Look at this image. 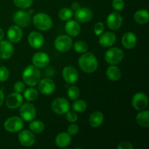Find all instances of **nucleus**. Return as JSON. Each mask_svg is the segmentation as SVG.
<instances>
[{
  "mask_svg": "<svg viewBox=\"0 0 149 149\" xmlns=\"http://www.w3.org/2000/svg\"><path fill=\"white\" fill-rule=\"evenodd\" d=\"M23 96L20 93H13L9 95L6 99V105L9 109H15L19 108L23 103Z\"/></svg>",
  "mask_w": 149,
  "mask_h": 149,
  "instance_id": "nucleus-18",
  "label": "nucleus"
},
{
  "mask_svg": "<svg viewBox=\"0 0 149 149\" xmlns=\"http://www.w3.org/2000/svg\"><path fill=\"white\" fill-rule=\"evenodd\" d=\"M4 93L1 90H0V106L3 104L4 103Z\"/></svg>",
  "mask_w": 149,
  "mask_h": 149,
  "instance_id": "nucleus-44",
  "label": "nucleus"
},
{
  "mask_svg": "<svg viewBox=\"0 0 149 149\" xmlns=\"http://www.w3.org/2000/svg\"><path fill=\"white\" fill-rule=\"evenodd\" d=\"M79 132V127L76 124H71L67 128V132L70 135H74L78 133Z\"/></svg>",
  "mask_w": 149,
  "mask_h": 149,
  "instance_id": "nucleus-41",
  "label": "nucleus"
},
{
  "mask_svg": "<svg viewBox=\"0 0 149 149\" xmlns=\"http://www.w3.org/2000/svg\"><path fill=\"white\" fill-rule=\"evenodd\" d=\"M25 90H26V84L22 82V81H18L14 84V90L16 93H18L21 94L22 93L24 92Z\"/></svg>",
  "mask_w": 149,
  "mask_h": 149,
  "instance_id": "nucleus-40",
  "label": "nucleus"
},
{
  "mask_svg": "<svg viewBox=\"0 0 149 149\" xmlns=\"http://www.w3.org/2000/svg\"><path fill=\"white\" fill-rule=\"evenodd\" d=\"M38 84H39L38 87H39V90L40 93L46 95L52 94L55 90V82L49 78L40 79Z\"/></svg>",
  "mask_w": 149,
  "mask_h": 149,
  "instance_id": "nucleus-12",
  "label": "nucleus"
},
{
  "mask_svg": "<svg viewBox=\"0 0 149 149\" xmlns=\"http://www.w3.org/2000/svg\"><path fill=\"white\" fill-rule=\"evenodd\" d=\"M67 94H68V97H69L71 100H77V99H78L79 97L80 92L78 87L73 85L68 88Z\"/></svg>",
  "mask_w": 149,
  "mask_h": 149,
  "instance_id": "nucleus-34",
  "label": "nucleus"
},
{
  "mask_svg": "<svg viewBox=\"0 0 149 149\" xmlns=\"http://www.w3.org/2000/svg\"><path fill=\"white\" fill-rule=\"evenodd\" d=\"M18 141L23 146H31L35 143V136L31 131L23 130L19 132Z\"/></svg>",
  "mask_w": 149,
  "mask_h": 149,
  "instance_id": "nucleus-17",
  "label": "nucleus"
},
{
  "mask_svg": "<svg viewBox=\"0 0 149 149\" xmlns=\"http://www.w3.org/2000/svg\"><path fill=\"white\" fill-rule=\"evenodd\" d=\"M51 108L57 114H65L70 110V103L64 97H57L52 101Z\"/></svg>",
  "mask_w": 149,
  "mask_h": 149,
  "instance_id": "nucleus-8",
  "label": "nucleus"
},
{
  "mask_svg": "<svg viewBox=\"0 0 149 149\" xmlns=\"http://www.w3.org/2000/svg\"><path fill=\"white\" fill-rule=\"evenodd\" d=\"M55 49L61 52L70 50L73 46V40L68 35H59L57 36L54 42Z\"/></svg>",
  "mask_w": 149,
  "mask_h": 149,
  "instance_id": "nucleus-5",
  "label": "nucleus"
},
{
  "mask_svg": "<svg viewBox=\"0 0 149 149\" xmlns=\"http://www.w3.org/2000/svg\"><path fill=\"white\" fill-rule=\"evenodd\" d=\"M31 131L33 133H41L45 130V124L39 120L31 121L30 125H29Z\"/></svg>",
  "mask_w": 149,
  "mask_h": 149,
  "instance_id": "nucleus-29",
  "label": "nucleus"
},
{
  "mask_svg": "<svg viewBox=\"0 0 149 149\" xmlns=\"http://www.w3.org/2000/svg\"><path fill=\"white\" fill-rule=\"evenodd\" d=\"M87 105L86 101L84 100H81V99L75 100V101L72 105L73 110L76 112H79V113L84 112L87 109Z\"/></svg>",
  "mask_w": 149,
  "mask_h": 149,
  "instance_id": "nucleus-31",
  "label": "nucleus"
},
{
  "mask_svg": "<svg viewBox=\"0 0 149 149\" xmlns=\"http://www.w3.org/2000/svg\"><path fill=\"white\" fill-rule=\"evenodd\" d=\"M50 62L49 55L43 52H39L34 54L32 58V63L37 68H45L47 66Z\"/></svg>",
  "mask_w": 149,
  "mask_h": 149,
  "instance_id": "nucleus-13",
  "label": "nucleus"
},
{
  "mask_svg": "<svg viewBox=\"0 0 149 149\" xmlns=\"http://www.w3.org/2000/svg\"><path fill=\"white\" fill-rule=\"evenodd\" d=\"M28 42L31 47L39 49L43 46L45 39L42 33L38 31H32L28 36Z\"/></svg>",
  "mask_w": 149,
  "mask_h": 149,
  "instance_id": "nucleus-15",
  "label": "nucleus"
},
{
  "mask_svg": "<svg viewBox=\"0 0 149 149\" xmlns=\"http://www.w3.org/2000/svg\"><path fill=\"white\" fill-rule=\"evenodd\" d=\"M103 119H104V116H103L102 112L95 111L90 115V119H89V123L91 127L97 128L103 124Z\"/></svg>",
  "mask_w": 149,
  "mask_h": 149,
  "instance_id": "nucleus-25",
  "label": "nucleus"
},
{
  "mask_svg": "<svg viewBox=\"0 0 149 149\" xmlns=\"http://www.w3.org/2000/svg\"><path fill=\"white\" fill-rule=\"evenodd\" d=\"M104 31V25L102 22H97L95 24L94 33L96 36H100Z\"/></svg>",
  "mask_w": 149,
  "mask_h": 149,
  "instance_id": "nucleus-38",
  "label": "nucleus"
},
{
  "mask_svg": "<svg viewBox=\"0 0 149 149\" xmlns=\"http://www.w3.org/2000/svg\"><path fill=\"white\" fill-rule=\"evenodd\" d=\"M136 122L142 127H149V111L148 110H143L136 116Z\"/></svg>",
  "mask_w": 149,
  "mask_h": 149,
  "instance_id": "nucleus-27",
  "label": "nucleus"
},
{
  "mask_svg": "<svg viewBox=\"0 0 149 149\" xmlns=\"http://www.w3.org/2000/svg\"><path fill=\"white\" fill-rule=\"evenodd\" d=\"M80 4L79 2H74L71 4V10L74 11H77L78 9L80 8Z\"/></svg>",
  "mask_w": 149,
  "mask_h": 149,
  "instance_id": "nucleus-43",
  "label": "nucleus"
},
{
  "mask_svg": "<svg viewBox=\"0 0 149 149\" xmlns=\"http://www.w3.org/2000/svg\"><path fill=\"white\" fill-rule=\"evenodd\" d=\"M93 13L90 8L87 7H80L75 11L74 17L77 21L80 23H87L92 19Z\"/></svg>",
  "mask_w": 149,
  "mask_h": 149,
  "instance_id": "nucleus-19",
  "label": "nucleus"
},
{
  "mask_svg": "<svg viewBox=\"0 0 149 149\" xmlns=\"http://www.w3.org/2000/svg\"><path fill=\"white\" fill-rule=\"evenodd\" d=\"M122 45L125 49H130L135 47L137 43V37L134 33L131 31L126 32L122 38Z\"/></svg>",
  "mask_w": 149,
  "mask_h": 149,
  "instance_id": "nucleus-23",
  "label": "nucleus"
},
{
  "mask_svg": "<svg viewBox=\"0 0 149 149\" xmlns=\"http://www.w3.org/2000/svg\"><path fill=\"white\" fill-rule=\"evenodd\" d=\"M107 25L111 30H117L122 25V17L117 12H113L107 17Z\"/></svg>",
  "mask_w": 149,
  "mask_h": 149,
  "instance_id": "nucleus-16",
  "label": "nucleus"
},
{
  "mask_svg": "<svg viewBox=\"0 0 149 149\" xmlns=\"http://www.w3.org/2000/svg\"><path fill=\"white\" fill-rule=\"evenodd\" d=\"M124 52L119 47H112L105 53V60L110 65H116L122 61Z\"/></svg>",
  "mask_w": 149,
  "mask_h": 149,
  "instance_id": "nucleus-4",
  "label": "nucleus"
},
{
  "mask_svg": "<svg viewBox=\"0 0 149 149\" xmlns=\"http://www.w3.org/2000/svg\"><path fill=\"white\" fill-rule=\"evenodd\" d=\"M132 105L135 110L143 111L148 105V99L143 93H138L132 97Z\"/></svg>",
  "mask_w": 149,
  "mask_h": 149,
  "instance_id": "nucleus-9",
  "label": "nucleus"
},
{
  "mask_svg": "<svg viewBox=\"0 0 149 149\" xmlns=\"http://www.w3.org/2000/svg\"><path fill=\"white\" fill-rule=\"evenodd\" d=\"M65 31L69 36H77L81 31V26L76 20H68L65 25Z\"/></svg>",
  "mask_w": 149,
  "mask_h": 149,
  "instance_id": "nucleus-22",
  "label": "nucleus"
},
{
  "mask_svg": "<svg viewBox=\"0 0 149 149\" xmlns=\"http://www.w3.org/2000/svg\"><path fill=\"white\" fill-rule=\"evenodd\" d=\"M74 50L78 53L83 54L88 50V46L84 41H77L74 45Z\"/></svg>",
  "mask_w": 149,
  "mask_h": 149,
  "instance_id": "nucleus-33",
  "label": "nucleus"
},
{
  "mask_svg": "<svg viewBox=\"0 0 149 149\" xmlns=\"http://www.w3.org/2000/svg\"><path fill=\"white\" fill-rule=\"evenodd\" d=\"M106 76L111 81H116L120 79L122 77V72L117 66L115 65H111L106 70Z\"/></svg>",
  "mask_w": 149,
  "mask_h": 149,
  "instance_id": "nucleus-26",
  "label": "nucleus"
},
{
  "mask_svg": "<svg viewBox=\"0 0 149 149\" xmlns=\"http://www.w3.org/2000/svg\"><path fill=\"white\" fill-rule=\"evenodd\" d=\"M55 142L57 146L59 148H66L71 143V137L68 132H61L56 136Z\"/></svg>",
  "mask_w": 149,
  "mask_h": 149,
  "instance_id": "nucleus-24",
  "label": "nucleus"
},
{
  "mask_svg": "<svg viewBox=\"0 0 149 149\" xmlns=\"http://www.w3.org/2000/svg\"><path fill=\"white\" fill-rule=\"evenodd\" d=\"M22 79L23 82L28 86L34 87L37 85L41 79V73L39 68L33 65H28L23 71Z\"/></svg>",
  "mask_w": 149,
  "mask_h": 149,
  "instance_id": "nucleus-2",
  "label": "nucleus"
},
{
  "mask_svg": "<svg viewBox=\"0 0 149 149\" xmlns=\"http://www.w3.org/2000/svg\"><path fill=\"white\" fill-rule=\"evenodd\" d=\"M63 77L68 84H75L79 79V73L78 71L74 67L71 65L65 66L63 69Z\"/></svg>",
  "mask_w": 149,
  "mask_h": 149,
  "instance_id": "nucleus-11",
  "label": "nucleus"
},
{
  "mask_svg": "<svg viewBox=\"0 0 149 149\" xmlns=\"http://www.w3.org/2000/svg\"><path fill=\"white\" fill-rule=\"evenodd\" d=\"M112 7L116 11H122L124 7H125V1H124V0H113Z\"/></svg>",
  "mask_w": 149,
  "mask_h": 149,
  "instance_id": "nucleus-37",
  "label": "nucleus"
},
{
  "mask_svg": "<svg viewBox=\"0 0 149 149\" xmlns=\"http://www.w3.org/2000/svg\"><path fill=\"white\" fill-rule=\"evenodd\" d=\"M65 117H66L68 122L74 123V122H77V119H78V115L76 113V111H68L65 113Z\"/></svg>",
  "mask_w": 149,
  "mask_h": 149,
  "instance_id": "nucleus-39",
  "label": "nucleus"
},
{
  "mask_svg": "<svg viewBox=\"0 0 149 149\" xmlns=\"http://www.w3.org/2000/svg\"><path fill=\"white\" fill-rule=\"evenodd\" d=\"M39 96V93L35 88H28L23 92V97L29 101H33L36 100Z\"/></svg>",
  "mask_w": 149,
  "mask_h": 149,
  "instance_id": "nucleus-30",
  "label": "nucleus"
},
{
  "mask_svg": "<svg viewBox=\"0 0 149 149\" xmlns=\"http://www.w3.org/2000/svg\"><path fill=\"white\" fill-rule=\"evenodd\" d=\"M23 121L19 116H12L8 118L4 123V127L7 132L15 133L20 132L23 127Z\"/></svg>",
  "mask_w": 149,
  "mask_h": 149,
  "instance_id": "nucleus-7",
  "label": "nucleus"
},
{
  "mask_svg": "<svg viewBox=\"0 0 149 149\" xmlns=\"http://www.w3.org/2000/svg\"><path fill=\"white\" fill-rule=\"evenodd\" d=\"M14 53V47L12 42L7 40L0 41V58L7 60Z\"/></svg>",
  "mask_w": 149,
  "mask_h": 149,
  "instance_id": "nucleus-14",
  "label": "nucleus"
},
{
  "mask_svg": "<svg viewBox=\"0 0 149 149\" xmlns=\"http://www.w3.org/2000/svg\"><path fill=\"white\" fill-rule=\"evenodd\" d=\"M33 0H13L15 5L21 9H27L31 6Z\"/></svg>",
  "mask_w": 149,
  "mask_h": 149,
  "instance_id": "nucleus-35",
  "label": "nucleus"
},
{
  "mask_svg": "<svg viewBox=\"0 0 149 149\" xmlns=\"http://www.w3.org/2000/svg\"><path fill=\"white\" fill-rule=\"evenodd\" d=\"M118 149H133L134 147L132 143L128 141H122L119 143L117 146Z\"/></svg>",
  "mask_w": 149,
  "mask_h": 149,
  "instance_id": "nucleus-42",
  "label": "nucleus"
},
{
  "mask_svg": "<svg viewBox=\"0 0 149 149\" xmlns=\"http://www.w3.org/2000/svg\"><path fill=\"white\" fill-rule=\"evenodd\" d=\"M79 66L84 72L93 73L98 67V61L94 54L91 52H84L79 58Z\"/></svg>",
  "mask_w": 149,
  "mask_h": 149,
  "instance_id": "nucleus-1",
  "label": "nucleus"
},
{
  "mask_svg": "<svg viewBox=\"0 0 149 149\" xmlns=\"http://www.w3.org/2000/svg\"><path fill=\"white\" fill-rule=\"evenodd\" d=\"M33 23L35 27L40 31H48L52 27V20L47 14L39 13L33 17Z\"/></svg>",
  "mask_w": 149,
  "mask_h": 149,
  "instance_id": "nucleus-3",
  "label": "nucleus"
},
{
  "mask_svg": "<svg viewBox=\"0 0 149 149\" xmlns=\"http://www.w3.org/2000/svg\"><path fill=\"white\" fill-rule=\"evenodd\" d=\"M23 37V31L17 25L12 26L7 31V38L12 43H17Z\"/></svg>",
  "mask_w": 149,
  "mask_h": 149,
  "instance_id": "nucleus-20",
  "label": "nucleus"
},
{
  "mask_svg": "<svg viewBox=\"0 0 149 149\" xmlns=\"http://www.w3.org/2000/svg\"><path fill=\"white\" fill-rule=\"evenodd\" d=\"M134 19L139 24H146L149 20V13L146 10H139L134 15Z\"/></svg>",
  "mask_w": 149,
  "mask_h": 149,
  "instance_id": "nucleus-28",
  "label": "nucleus"
},
{
  "mask_svg": "<svg viewBox=\"0 0 149 149\" xmlns=\"http://www.w3.org/2000/svg\"><path fill=\"white\" fill-rule=\"evenodd\" d=\"M10 77V72L9 70L5 66L0 67V81L4 82L8 79Z\"/></svg>",
  "mask_w": 149,
  "mask_h": 149,
  "instance_id": "nucleus-36",
  "label": "nucleus"
},
{
  "mask_svg": "<svg viewBox=\"0 0 149 149\" xmlns=\"http://www.w3.org/2000/svg\"><path fill=\"white\" fill-rule=\"evenodd\" d=\"M73 16V10L68 7H64L62 8L58 13V17L61 20L66 21L70 20Z\"/></svg>",
  "mask_w": 149,
  "mask_h": 149,
  "instance_id": "nucleus-32",
  "label": "nucleus"
},
{
  "mask_svg": "<svg viewBox=\"0 0 149 149\" xmlns=\"http://www.w3.org/2000/svg\"><path fill=\"white\" fill-rule=\"evenodd\" d=\"M4 36V31L0 28V41L2 40Z\"/></svg>",
  "mask_w": 149,
  "mask_h": 149,
  "instance_id": "nucleus-45",
  "label": "nucleus"
},
{
  "mask_svg": "<svg viewBox=\"0 0 149 149\" xmlns=\"http://www.w3.org/2000/svg\"><path fill=\"white\" fill-rule=\"evenodd\" d=\"M19 113L23 120L26 122H31L35 119L36 110L35 106L30 103H22L19 109Z\"/></svg>",
  "mask_w": 149,
  "mask_h": 149,
  "instance_id": "nucleus-6",
  "label": "nucleus"
},
{
  "mask_svg": "<svg viewBox=\"0 0 149 149\" xmlns=\"http://www.w3.org/2000/svg\"><path fill=\"white\" fill-rule=\"evenodd\" d=\"M116 41V36L114 33L111 31L106 32L100 35L99 39V44L103 47H110L114 45Z\"/></svg>",
  "mask_w": 149,
  "mask_h": 149,
  "instance_id": "nucleus-21",
  "label": "nucleus"
},
{
  "mask_svg": "<svg viewBox=\"0 0 149 149\" xmlns=\"http://www.w3.org/2000/svg\"><path fill=\"white\" fill-rule=\"evenodd\" d=\"M13 20L19 27H27L31 23V15L24 10H18L14 14Z\"/></svg>",
  "mask_w": 149,
  "mask_h": 149,
  "instance_id": "nucleus-10",
  "label": "nucleus"
}]
</instances>
